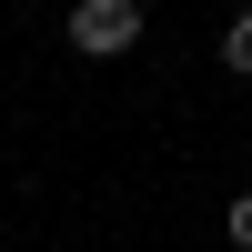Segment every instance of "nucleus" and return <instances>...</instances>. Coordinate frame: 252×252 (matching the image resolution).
<instances>
[{"label": "nucleus", "instance_id": "obj_1", "mask_svg": "<svg viewBox=\"0 0 252 252\" xmlns=\"http://www.w3.org/2000/svg\"><path fill=\"white\" fill-rule=\"evenodd\" d=\"M141 0H71V51L81 61H121V51H141Z\"/></svg>", "mask_w": 252, "mask_h": 252}, {"label": "nucleus", "instance_id": "obj_2", "mask_svg": "<svg viewBox=\"0 0 252 252\" xmlns=\"http://www.w3.org/2000/svg\"><path fill=\"white\" fill-rule=\"evenodd\" d=\"M222 71L252 81V10H232V31H222Z\"/></svg>", "mask_w": 252, "mask_h": 252}, {"label": "nucleus", "instance_id": "obj_3", "mask_svg": "<svg viewBox=\"0 0 252 252\" xmlns=\"http://www.w3.org/2000/svg\"><path fill=\"white\" fill-rule=\"evenodd\" d=\"M222 242H232V252H252V192H232V202H222Z\"/></svg>", "mask_w": 252, "mask_h": 252}]
</instances>
